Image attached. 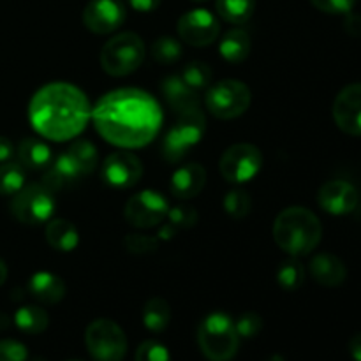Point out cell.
<instances>
[{
	"instance_id": "cell-1",
	"label": "cell",
	"mask_w": 361,
	"mask_h": 361,
	"mask_svg": "<svg viewBox=\"0 0 361 361\" xmlns=\"http://www.w3.org/2000/svg\"><path fill=\"white\" fill-rule=\"evenodd\" d=\"M97 133L120 148H141L157 136L162 123L161 106L137 88H118L102 95L92 109Z\"/></svg>"
},
{
	"instance_id": "cell-2",
	"label": "cell",
	"mask_w": 361,
	"mask_h": 361,
	"mask_svg": "<svg viewBox=\"0 0 361 361\" xmlns=\"http://www.w3.org/2000/svg\"><path fill=\"white\" fill-rule=\"evenodd\" d=\"M28 118L42 137L73 140L83 133L92 118L90 102L78 87L55 81L35 92L28 106Z\"/></svg>"
},
{
	"instance_id": "cell-3",
	"label": "cell",
	"mask_w": 361,
	"mask_h": 361,
	"mask_svg": "<svg viewBox=\"0 0 361 361\" xmlns=\"http://www.w3.org/2000/svg\"><path fill=\"white\" fill-rule=\"evenodd\" d=\"M323 226L314 212L305 207H289L274 222V240L291 257H302L317 249Z\"/></svg>"
},
{
	"instance_id": "cell-4",
	"label": "cell",
	"mask_w": 361,
	"mask_h": 361,
	"mask_svg": "<svg viewBox=\"0 0 361 361\" xmlns=\"http://www.w3.org/2000/svg\"><path fill=\"white\" fill-rule=\"evenodd\" d=\"M197 345L207 360L231 361L240 345L235 321L224 312L208 314L197 326Z\"/></svg>"
},
{
	"instance_id": "cell-5",
	"label": "cell",
	"mask_w": 361,
	"mask_h": 361,
	"mask_svg": "<svg viewBox=\"0 0 361 361\" xmlns=\"http://www.w3.org/2000/svg\"><path fill=\"white\" fill-rule=\"evenodd\" d=\"M145 56H147V48L143 39L134 32H123L102 46L99 60L106 74L122 78L140 69Z\"/></svg>"
},
{
	"instance_id": "cell-6",
	"label": "cell",
	"mask_w": 361,
	"mask_h": 361,
	"mask_svg": "<svg viewBox=\"0 0 361 361\" xmlns=\"http://www.w3.org/2000/svg\"><path fill=\"white\" fill-rule=\"evenodd\" d=\"M207 122L200 108L187 109L180 113V118L166 134L162 141V155L169 162H178L189 154L192 147H196L204 136Z\"/></svg>"
},
{
	"instance_id": "cell-7",
	"label": "cell",
	"mask_w": 361,
	"mask_h": 361,
	"mask_svg": "<svg viewBox=\"0 0 361 361\" xmlns=\"http://www.w3.org/2000/svg\"><path fill=\"white\" fill-rule=\"evenodd\" d=\"M207 108L215 118L233 120L242 116L252 102V92L243 81L224 80L208 87Z\"/></svg>"
},
{
	"instance_id": "cell-8",
	"label": "cell",
	"mask_w": 361,
	"mask_h": 361,
	"mask_svg": "<svg viewBox=\"0 0 361 361\" xmlns=\"http://www.w3.org/2000/svg\"><path fill=\"white\" fill-rule=\"evenodd\" d=\"M85 344L95 361H122L127 355V337L111 319H95L85 331Z\"/></svg>"
},
{
	"instance_id": "cell-9",
	"label": "cell",
	"mask_w": 361,
	"mask_h": 361,
	"mask_svg": "<svg viewBox=\"0 0 361 361\" xmlns=\"http://www.w3.org/2000/svg\"><path fill=\"white\" fill-rule=\"evenodd\" d=\"M55 212V197L53 192L42 183H28L23 185L11 201V214L21 224L37 226L48 222Z\"/></svg>"
},
{
	"instance_id": "cell-10",
	"label": "cell",
	"mask_w": 361,
	"mask_h": 361,
	"mask_svg": "<svg viewBox=\"0 0 361 361\" xmlns=\"http://www.w3.org/2000/svg\"><path fill=\"white\" fill-rule=\"evenodd\" d=\"M263 166V154L256 145L236 143L229 147L221 157V175L231 183L252 180Z\"/></svg>"
},
{
	"instance_id": "cell-11",
	"label": "cell",
	"mask_w": 361,
	"mask_h": 361,
	"mask_svg": "<svg viewBox=\"0 0 361 361\" xmlns=\"http://www.w3.org/2000/svg\"><path fill=\"white\" fill-rule=\"evenodd\" d=\"M169 212L166 197L157 190H141L129 197L123 208V217L133 228L148 229L164 222Z\"/></svg>"
},
{
	"instance_id": "cell-12",
	"label": "cell",
	"mask_w": 361,
	"mask_h": 361,
	"mask_svg": "<svg viewBox=\"0 0 361 361\" xmlns=\"http://www.w3.org/2000/svg\"><path fill=\"white\" fill-rule=\"evenodd\" d=\"M176 30L183 42L196 46V48H203V46L215 42L219 32H221V25L210 11L192 9L180 16Z\"/></svg>"
},
{
	"instance_id": "cell-13",
	"label": "cell",
	"mask_w": 361,
	"mask_h": 361,
	"mask_svg": "<svg viewBox=\"0 0 361 361\" xmlns=\"http://www.w3.org/2000/svg\"><path fill=\"white\" fill-rule=\"evenodd\" d=\"M143 176V162L130 152H115L102 164V178L115 189H130Z\"/></svg>"
},
{
	"instance_id": "cell-14",
	"label": "cell",
	"mask_w": 361,
	"mask_h": 361,
	"mask_svg": "<svg viewBox=\"0 0 361 361\" xmlns=\"http://www.w3.org/2000/svg\"><path fill=\"white\" fill-rule=\"evenodd\" d=\"M126 21L122 0H90L83 9V23L99 35L111 34Z\"/></svg>"
},
{
	"instance_id": "cell-15",
	"label": "cell",
	"mask_w": 361,
	"mask_h": 361,
	"mask_svg": "<svg viewBox=\"0 0 361 361\" xmlns=\"http://www.w3.org/2000/svg\"><path fill=\"white\" fill-rule=\"evenodd\" d=\"M334 120L342 133L361 136V83L348 85L334 101Z\"/></svg>"
},
{
	"instance_id": "cell-16",
	"label": "cell",
	"mask_w": 361,
	"mask_h": 361,
	"mask_svg": "<svg viewBox=\"0 0 361 361\" xmlns=\"http://www.w3.org/2000/svg\"><path fill=\"white\" fill-rule=\"evenodd\" d=\"M358 190L345 180H330L317 192V203L330 215H348L358 207Z\"/></svg>"
},
{
	"instance_id": "cell-17",
	"label": "cell",
	"mask_w": 361,
	"mask_h": 361,
	"mask_svg": "<svg viewBox=\"0 0 361 361\" xmlns=\"http://www.w3.org/2000/svg\"><path fill=\"white\" fill-rule=\"evenodd\" d=\"M207 183V171L201 164L192 162L176 169L169 182V190L178 200H192L203 190Z\"/></svg>"
},
{
	"instance_id": "cell-18",
	"label": "cell",
	"mask_w": 361,
	"mask_h": 361,
	"mask_svg": "<svg viewBox=\"0 0 361 361\" xmlns=\"http://www.w3.org/2000/svg\"><path fill=\"white\" fill-rule=\"evenodd\" d=\"M309 270L314 281L324 288H337V286L344 284L348 279V268H345L344 261L328 252L314 256L309 264Z\"/></svg>"
},
{
	"instance_id": "cell-19",
	"label": "cell",
	"mask_w": 361,
	"mask_h": 361,
	"mask_svg": "<svg viewBox=\"0 0 361 361\" xmlns=\"http://www.w3.org/2000/svg\"><path fill=\"white\" fill-rule=\"evenodd\" d=\"M66 284L51 271H37L28 281V293L42 303H59L66 296Z\"/></svg>"
},
{
	"instance_id": "cell-20",
	"label": "cell",
	"mask_w": 361,
	"mask_h": 361,
	"mask_svg": "<svg viewBox=\"0 0 361 361\" xmlns=\"http://www.w3.org/2000/svg\"><path fill=\"white\" fill-rule=\"evenodd\" d=\"M162 95L166 97L168 104L171 106L175 111L183 113L187 109L200 108V99H197V92L187 87L185 81L180 76H169L164 78L161 83Z\"/></svg>"
},
{
	"instance_id": "cell-21",
	"label": "cell",
	"mask_w": 361,
	"mask_h": 361,
	"mask_svg": "<svg viewBox=\"0 0 361 361\" xmlns=\"http://www.w3.org/2000/svg\"><path fill=\"white\" fill-rule=\"evenodd\" d=\"M46 240L59 252H73L80 245V233L73 222L66 219H49L46 226Z\"/></svg>"
},
{
	"instance_id": "cell-22",
	"label": "cell",
	"mask_w": 361,
	"mask_h": 361,
	"mask_svg": "<svg viewBox=\"0 0 361 361\" xmlns=\"http://www.w3.org/2000/svg\"><path fill=\"white\" fill-rule=\"evenodd\" d=\"M80 176V169L76 168V164L69 157V154H62L49 164V169L46 171L44 183L42 185L48 187L51 192H55V190H62L66 187L73 185L74 182H78Z\"/></svg>"
},
{
	"instance_id": "cell-23",
	"label": "cell",
	"mask_w": 361,
	"mask_h": 361,
	"mask_svg": "<svg viewBox=\"0 0 361 361\" xmlns=\"http://www.w3.org/2000/svg\"><path fill=\"white\" fill-rule=\"evenodd\" d=\"M18 162L23 166L25 169L30 171H39V169H46L53 162L51 148L41 140L35 137H25L20 145H18Z\"/></svg>"
},
{
	"instance_id": "cell-24",
	"label": "cell",
	"mask_w": 361,
	"mask_h": 361,
	"mask_svg": "<svg viewBox=\"0 0 361 361\" xmlns=\"http://www.w3.org/2000/svg\"><path fill=\"white\" fill-rule=\"evenodd\" d=\"M250 35L242 28H233L226 32L224 37L219 42V51L222 59L228 60L229 63H242L243 60L249 59L250 55Z\"/></svg>"
},
{
	"instance_id": "cell-25",
	"label": "cell",
	"mask_w": 361,
	"mask_h": 361,
	"mask_svg": "<svg viewBox=\"0 0 361 361\" xmlns=\"http://www.w3.org/2000/svg\"><path fill=\"white\" fill-rule=\"evenodd\" d=\"M200 221V215L194 210L192 207H187V204H180V207L173 208L166 215V224L162 226L161 233H159V238L169 240L176 235L178 231L183 229H190L192 226L197 224Z\"/></svg>"
},
{
	"instance_id": "cell-26",
	"label": "cell",
	"mask_w": 361,
	"mask_h": 361,
	"mask_svg": "<svg viewBox=\"0 0 361 361\" xmlns=\"http://www.w3.org/2000/svg\"><path fill=\"white\" fill-rule=\"evenodd\" d=\"M48 314H46L44 309L37 305H25L18 309L16 314H14V324L18 326V330L28 335L42 334L48 328Z\"/></svg>"
},
{
	"instance_id": "cell-27",
	"label": "cell",
	"mask_w": 361,
	"mask_h": 361,
	"mask_svg": "<svg viewBox=\"0 0 361 361\" xmlns=\"http://www.w3.org/2000/svg\"><path fill=\"white\" fill-rule=\"evenodd\" d=\"M171 321V307L164 298H150L143 307V324L147 330L161 334Z\"/></svg>"
},
{
	"instance_id": "cell-28",
	"label": "cell",
	"mask_w": 361,
	"mask_h": 361,
	"mask_svg": "<svg viewBox=\"0 0 361 361\" xmlns=\"http://www.w3.org/2000/svg\"><path fill=\"white\" fill-rule=\"evenodd\" d=\"M219 16L231 25H243L252 18L256 0H217L215 2Z\"/></svg>"
},
{
	"instance_id": "cell-29",
	"label": "cell",
	"mask_w": 361,
	"mask_h": 361,
	"mask_svg": "<svg viewBox=\"0 0 361 361\" xmlns=\"http://www.w3.org/2000/svg\"><path fill=\"white\" fill-rule=\"evenodd\" d=\"M69 157L73 159V162L76 164V168L80 169L81 175H87V173L94 171L95 166H97L99 154L95 145H92L87 140H78L71 145L69 148Z\"/></svg>"
},
{
	"instance_id": "cell-30",
	"label": "cell",
	"mask_w": 361,
	"mask_h": 361,
	"mask_svg": "<svg viewBox=\"0 0 361 361\" xmlns=\"http://www.w3.org/2000/svg\"><path fill=\"white\" fill-rule=\"evenodd\" d=\"M25 185V168L20 162L0 164V196H14Z\"/></svg>"
},
{
	"instance_id": "cell-31",
	"label": "cell",
	"mask_w": 361,
	"mask_h": 361,
	"mask_svg": "<svg viewBox=\"0 0 361 361\" xmlns=\"http://www.w3.org/2000/svg\"><path fill=\"white\" fill-rule=\"evenodd\" d=\"M183 48L182 42L178 39L171 37V35H162L157 37L152 44V59L162 66H169V63L178 62L182 56Z\"/></svg>"
},
{
	"instance_id": "cell-32",
	"label": "cell",
	"mask_w": 361,
	"mask_h": 361,
	"mask_svg": "<svg viewBox=\"0 0 361 361\" xmlns=\"http://www.w3.org/2000/svg\"><path fill=\"white\" fill-rule=\"evenodd\" d=\"M305 281V268L296 257L286 259L277 270V282L286 291H296Z\"/></svg>"
},
{
	"instance_id": "cell-33",
	"label": "cell",
	"mask_w": 361,
	"mask_h": 361,
	"mask_svg": "<svg viewBox=\"0 0 361 361\" xmlns=\"http://www.w3.org/2000/svg\"><path fill=\"white\" fill-rule=\"evenodd\" d=\"M222 204H224V210L229 217L240 221V219H245L249 215L250 208H252V200H250L247 190L233 189L226 194Z\"/></svg>"
},
{
	"instance_id": "cell-34",
	"label": "cell",
	"mask_w": 361,
	"mask_h": 361,
	"mask_svg": "<svg viewBox=\"0 0 361 361\" xmlns=\"http://www.w3.org/2000/svg\"><path fill=\"white\" fill-rule=\"evenodd\" d=\"M182 78L187 87L192 88L194 92L204 90L212 83V69L204 62H190L182 71Z\"/></svg>"
},
{
	"instance_id": "cell-35",
	"label": "cell",
	"mask_w": 361,
	"mask_h": 361,
	"mask_svg": "<svg viewBox=\"0 0 361 361\" xmlns=\"http://www.w3.org/2000/svg\"><path fill=\"white\" fill-rule=\"evenodd\" d=\"M123 247L130 254H152L159 249V238L148 235H127L123 240Z\"/></svg>"
},
{
	"instance_id": "cell-36",
	"label": "cell",
	"mask_w": 361,
	"mask_h": 361,
	"mask_svg": "<svg viewBox=\"0 0 361 361\" xmlns=\"http://www.w3.org/2000/svg\"><path fill=\"white\" fill-rule=\"evenodd\" d=\"M136 361H171L166 345L157 341H145L136 351Z\"/></svg>"
},
{
	"instance_id": "cell-37",
	"label": "cell",
	"mask_w": 361,
	"mask_h": 361,
	"mask_svg": "<svg viewBox=\"0 0 361 361\" xmlns=\"http://www.w3.org/2000/svg\"><path fill=\"white\" fill-rule=\"evenodd\" d=\"M235 328L238 331V337L252 338L263 330V319L256 312H245L236 319Z\"/></svg>"
},
{
	"instance_id": "cell-38",
	"label": "cell",
	"mask_w": 361,
	"mask_h": 361,
	"mask_svg": "<svg viewBox=\"0 0 361 361\" xmlns=\"http://www.w3.org/2000/svg\"><path fill=\"white\" fill-rule=\"evenodd\" d=\"M28 351L21 342L11 341H0V361H27Z\"/></svg>"
},
{
	"instance_id": "cell-39",
	"label": "cell",
	"mask_w": 361,
	"mask_h": 361,
	"mask_svg": "<svg viewBox=\"0 0 361 361\" xmlns=\"http://www.w3.org/2000/svg\"><path fill=\"white\" fill-rule=\"evenodd\" d=\"M316 9L328 14H348L355 7L356 0H310Z\"/></svg>"
},
{
	"instance_id": "cell-40",
	"label": "cell",
	"mask_w": 361,
	"mask_h": 361,
	"mask_svg": "<svg viewBox=\"0 0 361 361\" xmlns=\"http://www.w3.org/2000/svg\"><path fill=\"white\" fill-rule=\"evenodd\" d=\"M345 30L353 37H361V14L348 13V18H345Z\"/></svg>"
},
{
	"instance_id": "cell-41",
	"label": "cell",
	"mask_w": 361,
	"mask_h": 361,
	"mask_svg": "<svg viewBox=\"0 0 361 361\" xmlns=\"http://www.w3.org/2000/svg\"><path fill=\"white\" fill-rule=\"evenodd\" d=\"M127 2L134 11H140V13H154L161 6V0H127Z\"/></svg>"
},
{
	"instance_id": "cell-42",
	"label": "cell",
	"mask_w": 361,
	"mask_h": 361,
	"mask_svg": "<svg viewBox=\"0 0 361 361\" xmlns=\"http://www.w3.org/2000/svg\"><path fill=\"white\" fill-rule=\"evenodd\" d=\"M13 155H14L13 141L6 136H0V164H2V162L11 161Z\"/></svg>"
},
{
	"instance_id": "cell-43",
	"label": "cell",
	"mask_w": 361,
	"mask_h": 361,
	"mask_svg": "<svg viewBox=\"0 0 361 361\" xmlns=\"http://www.w3.org/2000/svg\"><path fill=\"white\" fill-rule=\"evenodd\" d=\"M349 355L355 361H361V331L349 341Z\"/></svg>"
},
{
	"instance_id": "cell-44",
	"label": "cell",
	"mask_w": 361,
	"mask_h": 361,
	"mask_svg": "<svg viewBox=\"0 0 361 361\" xmlns=\"http://www.w3.org/2000/svg\"><path fill=\"white\" fill-rule=\"evenodd\" d=\"M7 274H9V270H7V264L0 259V286L7 281Z\"/></svg>"
},
{
	"instance_id": "cell-45",
	"label": "cell",
	"mask_w": 361,
	"mask_h": 361,
	"mask_svg": "<svg viewBox=\"0 0 361 361\" xmlns=\"http://www.w3.org/2000/svg\"><path fill=\"white\" fill-rule=\"evenodd\" d=\"M194 2H204V0H194Z\"/></svg>"
},
{
	"instance_id": "cell-46",
	"label": "cell",
	"mask_w": 361,
	"mask_h": 361,
	"mask_svg": "<svg viewBox=\"0 0 361 361\" xmlns=\"http://www.w3.org/2000/svg\"><path fill=\"white\" fill-rule=\"evenodd\" d=\"M71 361H83V360H71Z\"/></svg>"
}]
</instances>
